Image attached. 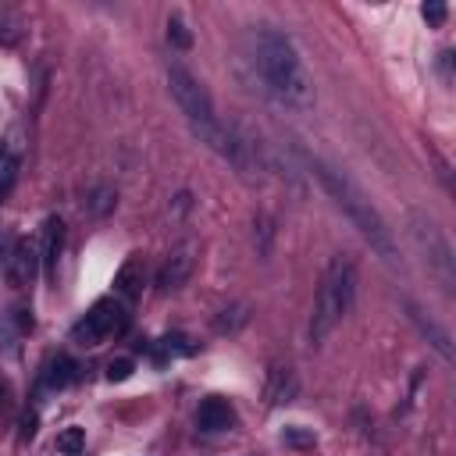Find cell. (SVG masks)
I'll return each instance as SVG.
<instances>
[{"instance_id":"cell-2","label":"cell","mask_w":456,"mask_h":456,"mask_svg":"<svg viewBox=\"0 0 456 456\" xmlns=\"http://www.w3.org/2000/svg\"><path fill=\"white\" fill-rule=\"evenodd\" d=\"M310 167L317 171V178L324 182V189L331 192V200L349 214V221L360 228V235L385 256V260H392L395 256V246H392V235H388V228H385V221L378 217V210L370 207V200L342 175V171H335V167H328L324 160H317V157H310Z\"/></svg>"},{"instance_id":"cell-10","label":"cell","mask_w":456,"mask_h":456,"mask_svg":"<svg viewBox=\"0 0 456 456\" xmlns=\"http://www.w3.org/2000/svg\"><path fill=\"white\" fill-rule=\"evenodd\" d=\"M292 395H296V378H292L289 370H271V381H267V399H271V406L292 403Z\"/></svg>"},{"instance_id":"cell-14","label":"cell","mask_w":456,"mask_h":456,"mask_svg":"<svg viewBox=\"0 0 456 456\" xmlns=\"http://www.w3.org/2000/svg\"><path fill=\"white\" fill-rule=\"evenodd\" d=\"M281 442H285V445H292V449H314V445H317L314 431H310V428H303V424L285 428V431H281Z\"/></svg>"},{"instance_id":"cell-9","label":"cell","mask_w":456,"mask_h":456,"mask_svg":"<svg viewBox=\"0 0 456 456\" xmlns=\"http://www.w3.org/2000/svg\"><path fill=\"white\" fill-rule=\"evenodd\" d=\"M61 246H64V224H61V217H50L46 228H43V246H39V260L46 264V274H50V278H53V271H57Z\"/></svg>"},{"instance_id":"cell-7","label":"cell","mask_w":456,"mask_h":456,"mask_svg":"<svg viewBox=\"0 0 456 456\" xmlns=\"http://www.w3.org/2000/svg\"><path fill=\"white\" fill-rule=\"evenodd\" d=\"M196 424H200V431H228V428L235 424V410H232L221 395H210V399L200 403Z\"/></svg>"},{"instance_id":"cell-8","label":"cell","mask_w":456,"mask_h":456,"mask_svg":"<svg viewBox=\"0 0 456 456\" xmlns=\"http://www.w3.org/2000/svg\"><path fill=\"white\" fill-rule=\"evenodd\" d=\"M192 249L189 246H182V249H175L167 260H164V267L157 271V285L160 289H178V285H185V278L192 274Z\"/></svg>"},{"instance_id":"cell-11","label":"cell","mask_w":456,"mask_h":456,"mask_svg":"<svg viewBox=\"0 0 456 456\" xmlns=\"http://www.w3.org/2000/svg\"><path fill=\"white\" fill-rule=\"evenodd\" d=\"M139 285H142V271H139V260L132 256V260H125V267L114 274V289H118L125 299H132V296L139 292Z\"/></svg>"},{"instance_id":"cell-12","label":"cell","mask_w":456,"mask_h":456,"mask_svg":"<svg viewBox=\"0 0 456 456\" xmlns=\"http://www.w3.org/2000/svg\"><path fill=\"white\" fill-rule=\"evenodd\" d=\"M75 378H78V367H75L71 356H57V360L50 363V374H46L50 388H64V385H71Z\"/></svg>"},{"instance_id":"cell-15","label":"cell","mask_w":456,"mask_h":456,"mask_svg":"<svg viewBox=\"0 0 456 456\" xmlns=\"http://www.w3.org/2000/svg\"><path fill=\"white\" fill-rule=\"evenodd\" d=\"M167 39L178 46V50H189L192 46V32L185 28V21L175 14V18H167Z\"/></svg>"},{"instance_id":"cell-19","label":"cell","mask_w":456,"mask_h":456,"mask_svg":"<svg viewBox=\"0 0 456 456\" xmlns=\"http://www.w3.org/2000/svg\"><path fill=\"white\" fill-rule=\"evenodd\" d=\"M36 435V413H25L21 417V438H32Z\"/></svg>"},{"instance_id":"cell-5","label":"cell","mask_w":456,"mask_h":456,"mask_svg":"<svg viewBox=\"0 0 456 456\" xmlns=\"http://www.w3.org/2000/svg\"><path fill=\"white\" fill-rule=\"evenodd\" d=\"M125 324H128L125 306L114 303V299H100V303H93V310L71 328V338H75L78 346H100V342L121 335Z\"/></svg>"},{"instance_id":"cell-16","label":"cell","mask_w":456,"mask_h":456,"mask_svg":"<svg viewBox=\"0 0 456 456\" xmlns=\"http://www.w3.org/2000/svg\"><path fill=\"white\" fill-rule=\"evenodd\" d=\"M132 370H135V363H132L128 356H118V360L107 363V381H128Z\"/></svg>"},{"instance_id":"cell-3","label":"cell","mask_w":456,"mask_h":456,"mask_svg":"<svg viewBox=\"0 0 456 456\" xmlns=\"http://www.w3.org/2000/svg\"><path fill=\"white\" fill-rule=\"evenodd\" d=\"M167 86H171V96H175L178 110L185 114L189 128L200 135V142H207L210 150L224 153V125L217 121L214 100H210V93L203 89V82H200L189 68L171 64V68H167Z\"/></svg>"},{"instance_id":"cell-18","label":"cell","mask_w":456,"mask_h":456,"mask_svg":"<svg viewBox=\"0 0 456 456\" xmlns=\"http://www.w3.org/2000/svg\"><path fill=\"white\" fill-rule=\"evenodd\" d=\"M420 14H424L431 25H442V21H445V4H424Z\"/></svg>"},{"instance_id":"cell-20","label":"cell","mask_w":456,"mask_h":456,"mask_svg":"<svg viewBox=\"0 0 456 456\" xmlns=\"http://www.w3.org/2000/svg\"><path fill=\"white\" fill-rule=\"evenodd\" d=\"M4 410H7V385L0 381V417H4Z\"/></svg>"},{"instance_id":"cell-17","label":"cell","mask_w":456,"mask_h":456,"mask_svg":"<svg viewBox=\"0 0 456 456\" xmlns=\"http://www.w3.org/2000/svg\"><path fill=\"white\" fill-rule=\"evenodd\" d=\"M93 196H96V200H93V210H96V214H107V210L114 207V200H118L110 189H96Z\"/></svg>"},{"instance_id":"cell-1","label":"cell","mask_w":456,"mask_h":456,"mask_svg":"<svg viewBox=\"0 0 456 456\" xmlns=\"http://www.w3.org/2000/svg\"><path fill=\"white\" fill-rule=\"evenodd\" d=\"M253 64L260 71L264 89L289 110H310L314 107V82L296 53V46L274 32V28H260L253 36Z\"/></svg>"},{"instance_id":"cell-4","label":"cell","mask_w":456,"mask_h":456,"mask_svg":"<svg viewBox=\"0 0 456 456\" xmlns=\"http://www.w3.org/2000/svg\"><path fill=\"white\" fill-rule=\"evenodd\" d=\"M353 296H356V271L349 260L335 256L321 278V289H317V303H314V317H310V338L314 342L328 338L338 328V321L353 306Z\"/></svg>"},{"instance_id":"cell-13","label":"cell","mask_w":456,"mask_h":456,"mask_svg":"<svg viewBox=\"0 0 456 456\" xmlns=\"http://www.w3.org/2000/svg\"><path fill=\"white\" fill-rule=\"evenodd\" d=\"M82 449H86V431H82V428H64V431L57 435V452L75 456V452H82Z\"/></svg>"},{"instance_id":"cell-6","label":"cell","mask_w":456,"mask_h":456,"mask_svg":"<svg viewBox=\"0 0 456 456\" xmlns=\"http://www.w3.org/2000/svg\"><path fill=\"white\" fill-rule=\"evenodd\" d=\"M36 264H39V249H36V242L18 239L14 249H11V260H7V278H11V285H25V281L32 278Z\"/></svg>"}]
</instances>
